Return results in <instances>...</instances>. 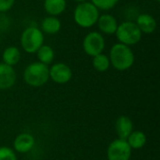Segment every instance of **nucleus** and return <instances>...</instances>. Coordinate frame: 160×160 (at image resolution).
Instances as JSON below:
<instances>
[{"instance_id":"obj_1","label":"nucleus","mask_w":160,"mask_h":160,"mask_svg":"<svg viewBox=\"0 0 160 160\" xmlns=\"http://www.w3.org/2000/svg\"><path fill=\"white\" fill-rule=\"evenodd\" d=\"M109 59L111 65L119 71L130 68L135 62V55L131 47L122 43H115L110 49Z\"/></svg>"},{"instance_id":"obj_2","label":"nucleus","mask_w":160,"mask_h":160,"mask_svg":"<svg viewBox=\"0 0 160 160\" xmlns=\"http://www.w3.org/2000/svg\"><path fill=\"white\" fill-rule=\"evenodd\" d=\"M100 13L98 8L90 1L78 3L73 11L75 23L82 28H91L97 24Z\"/></svg>"},{"instance_id":"obj_3","label":"nucleus","mask_w":160,"mask_h":160,"mask_svg":"<svg viewBox=\"0 0 160 160\" xmlns=\"http://www.w3.org/2000/svg\"><path fill=\"white\" fill-rule=\"evenodd\" d=\"M44 34L36 24L25 27L20 37V43L22 50L27 53H36L44 44Z\"/></svg>"},{"instance_id":"obj_4","label":"nucleus","mask_w":160,"mask_h":160,"mask_svg":"<svg viewBox=\"0 0 160 160\" xmlns=\"http://www.w3.org/2000/svg\"><path fill=\"white\" fill-rule=\"evenodd\" d=\"M114 35L119 43L129 47L138 44L142 38V33L136 22L130 20L119 23Z\"/></svg>"},{"instance_id":"obj_5","label":"nucleus","mask_w":160,"mask_h":160,"mask_svg":"<svg viewBox=\"0 0 160 160\" xmlns=\"http://www.w3.org/2000/svg\"><path fill=\"white\" fill-rule=\"evenodd\" d=\"M49 79L48 66L38 61L29 64L23 71L24 82L32 87H40L44 85Z\"/></svg>"},{"instance_id":"obj_6","label":"nucleus","mask_w":160,"mask_h":160,"mask_svg":"<svg viewBox=\"0 0 160 160\" xmlns=\"http://www.w3.org/2000/svg\"><path fill=\"white\" fill-rule=\"evenodd\" d=\"M105 46V38L98 31H91L87 33L82 39L83 52L91 57L102 53Z\"/></svg>"},{"instance_id":"obj_7","label":"nucleus","mask_w":160,"mask_h":160,"mask_svg":"<svg viewBox=\"0 0 160 160\" xmlns=\"http://www.w3.org/2000/svg\"><path fill=\"white\" fill-rule=\"evenodd\" d=\"M108 160H129L131 157V148L126 140H114L108 147Z\"/></svg>"},{"instance_id":"obj_8","label":"nucleus","mask_w":160,"mask_h":160,"mask_svg":"<svg viewBox=\"0 0 160 160\" xmlns=\"http://www.w3.org/2000/svg\"><path fill=\"white\" fill-rule=\"evenodd\" d=\"M50 78L56 83L64 84L72 78V70L65 63H55L49 68Z\"/></svg>"},{"instance_id":"obj_9","label":"nucleus","mask_w":160,"mask_h":160,"mask_svg":"<svg viewBox=\"0 0 160 160\" xmlns=\"http://www.w3.org/2000/svg\"><path fill=\"white\" fill-rule=\"evenodd\" d=\"M97 24L99 29L98 32H100L102 35H114L119 23L117 19L112 14L104 13L99 15Z\"/></svg>"},{"instance_id":"obj_10","label":"nucleus","mask_w":160,"mask_h":160,"mask_svg":"<svg viewBox=\"0 0 160 160\" xmlns=\"http://www.w3.org/2000/svg\"><path fill=\"white\" fill-rule=\"evenodd\" d=\"M16 72L13 67L0 63V90H6L14 85Z\"/></svg>"},{"instance_id":"obj_11","label":"nucleus","mask_w":160,"mask_h":160,"mask_svg":"<svg viewBox=\"0 0 160 160\" xmlns=\"http://www.w3.org/2000/svg\"><path fill=\"white\" fill-rule=\"evenodd\" d=\"M136 24L142 34H152L157 30L158 22L155 17L149 13H141L137 16Z\"/></svg>"},{"instance_id":"obj_12","label":"nucleus","mask_w":160,"mask_h":160,"mask_svg":"<svg viewBox=\"0 0 160 160\" xmlns=\"http://www.w3.org/2000/svg\"><path fill=\"white\" fill-rule=\"evenodd\" d=\"M62 27V22L58 17L55 16H46L40 22V30L43 34L48 35H55L57 34Z\"/></svg>"},{"instance_id":"obj_13","label":"nucleus","mask_w":160,"mask_h":160,"mask_svg":"<svg viewBox=\"0 0 160 160\" xmlns=\"http://www.w3.org/2000/svg\"><path fill=\"white\" fill-rule=\"evenodd\" d=\"M67 0H44L43 8L45 12L50 16L58 17L63 14L67 9Z\"/></svg>"},{"instance_id":"obj_14","label":"nucleus","mask_w":160,"mask_h":160,"mask_svg":"<svg viewBox=\"0 0 160 160\" xmlns=\"http://www.w3.org/2000/svg\"><path fill=\"white\" fill-rule=\"evenodd\" d=\"M115 130L120 139L127 140L133 131V124L130 118L125 115L118 117L115 123Z\"/></svg>"},{"instance_id":"obj_15","label":"nucleus","mask_w":160,"mask_h":160,"mask_svg":"<svg viewBox=\"0 0 160 160\" xmlns=\"http://www.w3.org/2000/svg\"><path fill=\"white\" fill-rule=\"evenodd\" d=\"M35 144V140L32 135L28 133H22L18 135L14 140V148L17 152L24 154L29 152Z\"/></svg>"},{"instance_id":"obj_16","label":"nucleus","mask_w":160,"mask_h":160,"mask_svg":"<svg viewBox=\"0 0 160 160\" xmlns=\"http://www.w3.org/2000/svg\"><path fill=\"white\" fill-rule=\"evenodd\" d=\"M2 59L4 64L13 67L20 62L21 52L16 46H8L3 51Z\"/></svg>"},{"instance_id":"obj_17","label":"nucleus","mask_w":160,"mask_h":160,"mask_svg":"<svg viewBox=\"0 0 160 160\" xmlns=\"http://www.w3.org/2000/svg\"><path fill=\"white\" fill-rule=\"evenodd\" d=\"M37 53V57L38 59V62L44 64V65H50L53 62L54 59V50L49 46V45H45L43 44L36 52Z\"/></svg>"},{"instance_id":"obj_18","label":"nucleus","mask_w":160,"mask_h":160,"mask_svg":"<svg viewBox=\"0 0 160 160\" xmlns=\"http://www.w3.org/2000/svg\"><path fill=\"white\" fill-rule=\"evenodd\" d=\"M126 141L131 149H141L146 143V135L142 131H132Z\"/></svg>"},{"instance_id":"obj_19","label":"nucleus","mask_w":160,"mask_h":160,"mask_svg":"<svg viewBox=\"0 0 160 160\" xmlns=\"http://www.w3.org/2000/svg\"><path fill=\"white\" fill-rule=\"evenodd\" d=\"M94 68L98 71V72H105L109 69L111 63L109 56L102 53H99L96 56H93V61H92Z\"/></svg>"},{"instance_id":"obj_20","label":"nucleus","mask_w":160,"mask_h":160,"mask_svg":"<svg viewBox=\"0 0 160 160\" xmlns=\"http://www.w3.org/2000/svg\"><path fill=\"white\" fill-rule=\"evenodd\" d=\"M89 1L93 3L98 8L99 11L111 10L120 2V0H89Z\"/></svg>"},{"instance_id":"obj_21","label":"nucleus","mask_w":160,"mask_h":160,"mask_svg":"<svg viewBox=\"0 0 160 160\" xmlns=\"http://www.w3.org/2000/svg\"><path fill=\"white\" fill-rule=\"evenodd\" d=\"M0 160H17L15 153L8 147H0Z\"/></svg>"},{"instance_id":"obj_22","label":"nucleus","mask_w":160,"mask_h":160,"mask_svg":"<svg viewBox=\"0 0 160 160\" xmlns=\"http://www.w3.org/2000/svg\"><path fill=\"white\" fill-rule=\"evenodd\" d=\"M16 0H0V13H6L12 8Z\"/></svg>"},{"instance_id":"obj_23","label":"nucleus","mask_w":160,"mask_h":160,"mask_svg":"<svg viewBox=\"0 0 160 160\" xmlns=\"http://www.w3.org/2000/svg\"><path fill=\"white\" fill-rule=\"evenodd\" d=\"M10 24V20L5 15V13H0V31H6Z\"/></svg>"},{"instance_id":"obj_24","label":"nucleus","mask_w":160,"mask_h":160,"mask_svg":"<svg viewBox=\"0 0 160 160\" xmlns=\"http://www.w3.org/2000/svg\"><path fill=\"white\" fill-rule=\"evenodd\" d=\"M75 2L77 3H82V2H85V1H89V0H74Z\"/></svg>"},{"instance_id":"obj_25","label":"nucleus","mask_w":160,"mask_h":160,"mask_svg":"<svg viewBox=\"0 0 160 160\" xmlns=\"http://www.w3.org/2000/svg\"><path fill=\"white\" fill-rule=\"evenodd\" d=\"M154 1H156V2H159L160 0H154Z\"/></svg>"},{"instance_id":"obj_26","label":"nucleus","mask_w":160,"mask_h":160,"mask_svg":"<svg viewBox=\"0 0 160 160\" xmlns=\"http://www.w3.org/2000/svg\"><path fill=\"white\" fill-rule=\"evenodd\" d=\"M1 39H2V38H1V36H0V43H1Z\"/></svg>"}]
</instances>
